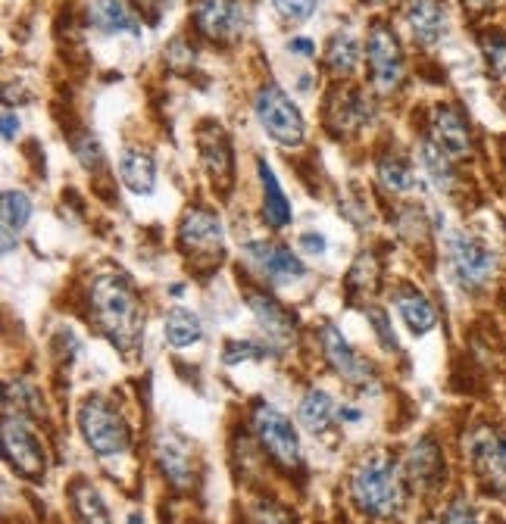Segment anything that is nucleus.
Listing matches in <instances>:
<instances>
[{
    "mask_svg": "<svg viewBox=\"0 0 506 524\" xmlns=\"http://www.w3.org/2000/svg\"><path fill=\"white\" fill-rule=\"evenodd\" d=\"M91 312L97 328L119 350V353H135L144 337V309L135 294L129 278L116 272L100 275L91 284Z\"/></svg>",
    "mask_w": 506,
    "mask_h": 524,
    "instance_id": "f257e3e1",
    "label": "nucleus"
},
{
    "mask_svg": "<svg viewBox=\"0 0 506 524\" xmlns=\"http://www.w3.org/2000/svg\"><path fill=\"white\" fill-rule=\"evenodd\" d=\"M350 500L369 518H391L403 509V487L397 465L388 456L357 462L350 475Z\"/></svg>",
    "mask_w": 506,
    "mask_h": 524,
    "instance_id": "f03ea898",
    "label": "nucleus"
},
{
    "mask_svg": "<svg viewBox=\"0 0 506 524\" xmlns=\"http://www.w3.org/2000/svg\"><path fill=\"white\" fill-rule=\"evenodd\" d=\"M79 428L91 453L97 456H122L132 447V431L125 425L122 412L104 397H91L82 403Z\"/></svg>",
    "mask_w": 506,
    "mask_h": 524,
    "instance_id": "7ed1b4c3",
    "label": "nucleus"
},
{
    "mask_svg": "<svg viewBox=\"0 0 506 524\" xmlns=\"http://www.w3.org/2000/svg\"><path fill=\"white\" fill-rule=\"evenodd\" d=\"M0 443H4V459L25 481H44L47 475V453L35 431L25 425L22 415L4 412V428H0Z\"/></svg>",
    "mask_w": 506,
    "mask_h": 524,
    "instance_id": "20e7f679",
    "label": "nucleus"
},
{
    "mask_svg": "<svg viewBox=\"0 0 506 524\" xmlns=\"http://www.w3.org/2000/svg\"><path fill=\"white\" fill-rule=\"evenodd\" d=\"M253 110H257L260 125L266 128V135L282 144V147H297L303 141V116L291 103V97L278 88V85H263L253 100Z\"/></svg>",
    "mask_w": 506,
    "mask_h": 524,
    "instance_id": "39448f33",
    "label": "nucleus"
},
{
    "mask_svg": "<svg viewBox=\"0 0 506 524\" xmlns=\"http://www.w3.org/2000/svg\"><path fill=\"white\" fill-rule=\"evenodd\" d=\"M253 431H257L260 443L266 447V453L282 465V468H300L303 456H300V437L291 425V418L282 415L269 403H257L253 406Z\"/></svg>",
    "mask_w": 506,
    "mask_h": 524,
    "instance_id": "423d86ee",
    "label": "nucleus"
},
{
    "mask_svg": "<svg viewBox=\"0 0 506 524\" xmlns=\"http://www.w3.org/2000/svg\"><path fill=\"white\" fill-rule=\"evenodd\" d=\"M469 465L491 493L506 496V437L497 428H475L466 437Z\"/></svg>",
    "mask_w": 506,
    "mask_h": 524,
    "instance_id": "0eeeda50",
    "label": "nucleus"
},
{
    "mask_svg": "<svg viewBox=\"0 0 506 524\" xmlns=\"http://www.w3.org/2000/svg\"><path fill=\"white\" fill-rule=\"evenodd\" d=\"M179 244L185 250L188 259L194 262H207V266H219L222 259V247H225V234H222V222L216 213L204 206H191L182 216L179 225Z\"/></svg>",
    "mask_w": 506,
    "mask_h": 524,
    "instance_id": "6e6552de",
    "label": "nucleus"
},
{
    "mask_svg": "<svg viewBox=\"0 0 506 524\" xmlns=\"http://www.w3.org/2000/svg\"><path fill=\"white\" fill-rule=\"evenodd\" d=\"M366 60L378 91H394L403 78V54L391 25L375 22L366 38Z\"/></svg>",
    "mask_w": 506,
    "mask_h": 524,
    "instance_id": "1a4fd4ad",
    "label": "nucleus"
},
{
    "mask_svg": "<svg viewBox=\"0 0 506 524\" xmlns=\"http://www.w3.org/2000/svg\"><path fill=\"white\" fill-rule=\"evenodd\" d=\"M447 256H450L453 275H457V281L469 287V291H478V287H485L494 278V269H497L494 253L485 244L469 238V234H453L447 244Z\"/></svg>",
    "mask_w": 506,
    "mask_h": 524,
    "instance_id": "9d476101",
    "label": "nucleus"
},
{
    "mask_svg": "<svg viewBox=\"0 0 506 524\" xmlns=\"http://www.w3.org/2000/svg\"><path fill=\"white\" fill-rule=\"evenodd\" d=\"M194 29L219 44H229L244 29V10L238 0H197Z\"/></svg>",
    "mask_w": 506,
    "mask_h": 524,
    "instance_id": "9b49d317",
    "label": "nucleus"
},
{
    "mask_svg": "<svg viewBox=\"0 0 506 524\" xmlns=\"http://www.w3.org/2000/svg\"><path fill=\"white\" fill-rule=\"evenodd\" d=\"M322 353L328 359V365L350 384H357L366 390V384H375V375L369 365L360 359V353L350 347V340L344 337V331L338 325H322Z\"/></svg>",
    "mask_w": 506,
    "mask_h": 524,
    "instance_id": "f8f14e48",
    "label": "nucleus"
},
{
    "mask_svg": "<svg viewBox=\"0 0 506 524\" xmlns=\"http://www.w3.org/2000/svg\"><path fill=\"white\" fill-rule=\"evenodd\" d=\"M244 256L250 259V266L263 272L269 281H294L303 278V262L285 247V244H272V241H253L244 247Z\"/></svg>",
    "mask_w": 506,
    "mask_h": 524,
    "instance_id": "ddd939ff",
    "label": "nucleus"
},
{
    "mask_svg": "<svg viewBox=\"0 0 506 524\" xmlns=\"http://www.w3.org/2000/svg\"><path fill=\"white\" fill-rule=\"evenodd\" d=\"M200 160H204V169L210 172L213 185H219L222 191L232 188V175H235L232 144L219 125L200 128Z\"/></svg>",
    "mask_w": 506,
    "mask_h": 524,
    "instance_id": "4468645a",
    "label": "nucleus"
},
{
    "mask_svg": "<svg viewBox=\"0 0 506 524\" xmlns=\"http://www.w3.org/2000/svg\"><path fill=\"white\" fill-rule=\"evenodd\" d=\"M403 468H407V478H410L413 487L435 490L444 481V453L432 437H422L410 447Z\"/></svg>",
    "mask_w": 506,
    "mask_h": 524,
    "instance_id": "2eb2a0df",
    "label": "nucleus"
},
{
    "mask_svg": "<svg viewBox=\"0 0 506 524\" xmlns=\"http://www.w3.org/2000/svg\"><path fill=\"white\" fill-rule=\"evenodd\" d=\"M247 303H250V309H253V319H257V325H260V331L266 334V340L272 347H291V340H294V331H297V325H294V319H291V312L285 309V306H278L272 297H266V294H250L247 297Z\"/></svg>",
    "mask_w": 506,
    "mask_h": 524,
    "instance_id": "dca6fc26",
    "label": "nucleus"
},
{
    "mask_svg": "<svg viewBox=\"0 0 506 524\" xmlns=\"http://www.w3.org/2000/svg\"><path fill=\"white\" fill-rule=\"evenodd\" d=\"M157 462L163 468V475L169 478L172 487H191L194 481V459H191V450L188 443L175 434V431H160L157 437Z\"/></svg>",
    "mask_w": 506,
    "mask_h": 524,
    "instance_id": "f3484780",
    "label": "nucleus"
},
{
    "mask_svg": "<svg viewBox=\"0 0 506 524\" xmlns=\"http://www.w3.org/2000/svg\"><path fill=\"white\" fill-rule=\"evenodd\" d=\"M432 138L450 156H466L472 150L466 116L457 107H450V103H441V107H435V113H432Z\"/></svg>",
    "mask_w": 506,
    "mask_h": 524,
    "instance_id": "a211bd4d",
    "label": "nucleus"
},
{
    "mask_svg": "<svg viewBox=\"0 0 506 524\" xmlns=\"http://www.w3.org/2000/svg\"><path fill=\"white\" fill-rule=\"evenodd\" d=\"M394 306L400 312L403 325H407L410 334H416V337L428 334L438 325V312H435L432 300H428L422 291H416V287H410V284H403L400 291L394 294Z\"/></svg>",
    "mask_w": 506,
    "mask_h": 524,
    "instance_id": "6ab92c4d",
    "label": "nucleus"
},
{
    "mask_svg": "<svg viewBox=\"0 0 506 524\" xmlns=\"http://www.w3.org/2000/svg\"><path fill=\"white\" fill-rule=\"evenodd\" d=\"M338 418H341V412L325 390L313 387V390L303 393L300 403H297V422L303 425V431H310V434H328L335 428Z\"/></svg>",
    "mask_w": 506,
    "mask_h": 524,
    "instance_id": "aec40b11",
    "label": "nucleus"
},
{
    "mask_svg": "<svg viewBox=\"0 0 506 524\" xmlns=\"http://www.w3.org/2000/svg\"><path fill=\"white\" fill-rule=\"evenodd\" d=\"M88 22L94 25L97 32L104 35H141V22L138 16L122 4V0H91L88 7Z\"/></svg>",
    "mask_w": 506,
    "mask_h": 524,
    "instance_id": "412c9836",
    "label": "nucleus"
},
{
    "mask_svg": "<svg viewBox=\"0 0 506 524\" xmlns=\"http://www.w3.org/2000/svg\"><path fill=\"white\" fill-rule=\"evenodd\" d=\"M119 178L132 194H150L157 185L154 156L144 150H122L119 156Z\"/></svg>",
    "mask_w": 506,
    "mask_h": 524,
    "instance_id": "4be33fe9",
    "label": "nucleus"
},
{
    "mask_svg": "<svg viewBox=\"0 0 506 524\" xmlns=\"http://www.w3.org/2000/svg\"><path fill=\"white\" fill-rule=\"evenodd\" d=\"M257 172H260V185H263V219L269 228H285L291 222V203L266 160L257 163Z\"/></svg>",
    "mask_w": 506,
    "mask_h": 524,
    "instance_id": "5701e85b",
    "label": "nucleus"
},
{
    "mask_svg": "<svg viewBox=\"0 0 506 524\" xmlns=\"http://www.w3.org/2000/svg\"><path fill=\"white\" fill-rule=\"evenodd\" d=\"M407 19H410V29L413 35L419 38V44H438L441 35H444V10L435 4V0H413L410 10H407Z\"/></svg>",
    "mask_w": 506,
    "mask_h": 524,
    "instance_id": "b1692460",
    "label": "nucleus"
},
{
    "mask_svg": "<svg viewBox=\"0 0 506 524\" xmlns=\"http://www.w3.org/2000/svg\"><path fill=\"white\" fill-rule=\"evenodd\" d=\"M166 340L175 347V350H185V347H194L200 337H204V325H200L197 312L191 309H172L166 316Z\"/></svg>",
    "mask_w": 506,
    "mask_h": 524,
    "instance_id": "393cba45",
    "label": "nucleus"
},
{
    "mask_svg": "<svg viewBox=\"0 0 506 524\" xmlns=\"http://www.w3.org/2000/svg\"><path fill=\"white\" fill-rule=\"evenodd\" d=\"M357 63H360V41L353 38L350 32L332 35V41H328V47H325V66H328V72L350 75L353 69H357Z\"/></svg>",
    "mask_w": 506,
    "mask_h": 524,
    "instance_id": "a878e982",
    "label": "nucleus"
},
{
    "mask_svg": "<svg viewBox=\"0 0 506 524\" xmlns=\"http://www.w3.org/2000/svg\"><path fill=\"white\" fill-rule=\"evenodd\" d=\"M32 219V200L22 191H4V253L13 250V238L29 225Z\"/></svg>",
    "mask_w": 506,
    "mask_h": 524,
    "instance_id": "bb28decb",
    "label": "nucleus"
},
{
    "mask_svg": "<svg viewBox=\"0 0 506 524\" xmlns=\"http://www.w3.org/2000/svg\"><path fill=\"white\" fill-rule=\"evenodd\" d=\"M375 172H378V185H382L385 191H391V194H407L416 185L413 166L403 160V156H391V153L382 156Z\"/></svg>",
    "mask_w": 506,
    "mask_h": 524,
    "instance_id": "cd10ccee",
    "label": "nucleus"
},
{
    "mask_svg": "<svg viewBox=\"0 0 506 524\" xmlns=\"http://www.w3.org/2000/svg\"><path fill=\"white\" fill-rule=\"evenodd\" d=\"M72 506H75V512H79L82 524H113L104 496L94 490V484H75L72 487Z\"/></svg>",
    "mask_w": 506,
    "mask_h": 524,
    "instance_id": "c85d7f7f",
    "label": "nucleus"
},
{
    "mask_svg": "<svg viewBox=\"0 0 506 524\" xmlns=\"http://www.w3.org/2000/svg\"><path fill=\"white\" fill-rule=\"evenodd\" d=\"M419 153H422V166H425L428 178H432L438 188H450V185H453V163H450V153H447L435 138H425L422 147H419Z\"/></svg>",
    "mask_w": 506,
    "mask_h": 524,
    "instance_id": "c756f323",
    "label": "nucleus"
},
{
    "mask_svg": "<svg viewBox=\"0 0 506 524\" xmlns=\"http://www.w3.org/2000/svg\"><path fill=\"white\" fill-rule=\"evenodd\" d=\"M482 54H485V63L491 69V75H506V38L503 32L491 29L482 35Z\"/></svg>",
    "mask_w": 506,
    "mask_h": 524,
    "instance_id": "7c9ffc66",
    "label": "nucleus"
},
{
    "mask_svg": "<svg viewBox=\"0 0 506 524\" xmlns=\"http://www.w3.org/2000/svg\"><path fill=\"white\" fill-rule=\"evenodd\" d=\"M375 287L378 284V262L372 253H360L357 262H353V269L347 275V287L350 291H357V287Z\"/></svg>",
    "mask_w": 506,
    "mask_h": 524,
    "instance_id": "2f4dec72",
    "label": "nucleus"
},
{
    "mask_svg": "<svg viewBox=\"0 0 506 524\" xmlns=\"http://www.w3.org/2000/svg\"><path fill=\"white\" fill-rule=\"evenodd\" d=\"M247 521L250 524H294L291 515H288V509L275 506L269 500H257V503H253L250 512H247Z\"/></svg>",
    "mask_w": 506,
    "mask_h": 524,
    "instance_id": "473e14b6",
    "label": "nucleus"
},
{
    "mask_svg": "<svg viewBox=\"0 0 506 524\" xmlns=\"http://www.w3.org/2000/svg\"><path fill=\"white\" fill-rule=\"evenodd\" d=\"M272 7L285 22H307L316 13L319 0H272Z\"/></svg>",
    "mask_w": 506,
    "mask_h": 524,
    "instance_id": "72a5a7b5",
    "label": "nucleus"
},
{
    "mask_svg": "<svg viewBox=\"0 0 506 524\" xmlns=\"http://www.w3.org/2000/svg\"><path fill=\"white\" fill-rule=\"evenodd\" d=\"M260 356H266V347L253 344V340H229V344H225V353H222V359L229 365H238V362H247V359H260Z\"/></svg>",
    "mask_w": 506,
    "mask_h": 524,
    "instance_id": "f704fd0d",
    "label": "nucleus"
},
{
    "mask_svg": "<svg viewBox=\"0 0 506 524\" xmlns=\"http://www.w3.org/2000/svg\"><path fill=\"white\" fill-rule=\"evenodd\" d=\"M369 322H372V328H375V334H378V340H382V347L385 350H397V337H394V328H391V316L385 309H378V306H372L369 312Z\"/></svg>",
    "mask_w": 506,
    "mask_h": 524,
    "instance_id": "c9c22d12",
    "label": "nucleus"
},
{
    "mask_svg": "<svg viewBox=\"0 0 506 524\" xmlns=\"http://www.w3.org/2000/svg\"><path fill=\"white\" fill-rule=\"evenodd\" d=\"M72 147H75V153H79L82 166L94 169V166L100 163V147H97L94 135H79V138L72 141Z\"/></svg>",
    "mask_w": 506,
    "mask_h": 524,
    "instance_id": "e433bc0d",
    "label": "nucleus"
},
{
    "mask_svg": "<svg viewBox=\"0 0 506 524\" xmlns=\"http://www.w3.org/2000/svg\"><path fill=\"white\" fill-rule=\"evenodd\" d=\"M444 524H478V515H475V509L466 500H457V503L447 506Z\"/></svg>",
    "mask_w": 506,
    "mask_h": 524,
    "instance_id": "4c0bfd02",
    "label": "nucleus"
},
{
    "mask_svg": "<svg viewBox=\"0 0 506 524\" xmlns=\"http://www.w3.org/2000/svg\"><path fill=\"white\" fill-rule=\"evenodd\" d=\"M300 247L303 250H307L310 256H319V253H325V238H322V234H303V238H300Z\"/></svg>",
    "mask_w": 506,
    "mask_h": 524,
    "instance_id": "58836bf2",
    "label": "nucleus"
},
{
    "mask_svg": "<svg viewBox=\"0 0 506 524\" xmlns=\"http://www.w3.org/2000/svg\"><path fill=\"white\" fill-rule=\"evenodd\" d=\"M163 4H166V0H135L138 13H147V16H150V22H157V19H160Z\"/></svg>",
    "mask_w": 506,
    "mask_h": 524,
    "instance_id": "ea45409f",
    "label": "nucleus"
},
{
    "mask_svg": "<svg viewBox=\"0 0 506 524\" xmlns=\"http://www.w3.org/2000/svg\"><path fill=\"white\" fill-rule=\"evenodd\" d=\"M16 131H19V119L7 110V113H4V141H13Z\"/></svg>",
    "mask_w": 506,
    "mask_h": 524,
    "instance_id": "a19ab883",
    "label": "nucleus"
},
{
    "mask_svg": "<svg viewBox=\"0 0 506 524\" xmlns=\"http://www.w3.org/2000/svg\"><path fill=\"white\" fill-rule=\"evenodd\" d=\"M291 50H294V54H313V41L297 38V41H291Z\"/></svg>",
    "mask_w": 506,
    "mask_h": 524,
    "instance_id": "79ce46f5",
    "label": "nucleus"
},
{
    "mask_svg": "<svg viewBox=\"0 0 506 524\" xmlns=\"http://www.w3.org/2000/svg\"><path fill=\"white\" fill-rule=\"evenodd\" d=\"M463 4H466V10H472V13H482V10L491 7V0H463Z\"/></svg>",
    "mask_w": 506,
    "mask_h": 524,
    "instance_id": "37998d69",
    "label": "nucleus"
},
{
    "mask_svg": "<svg viewBox=\"0 0 506 524\" xmlns=\"http://www.w3.org/2000/svg\"><path fill=\"white\" fill-rule=\"evenodd\" d=\"M341 418L344 422H360V412L357 409H341Z\"/></svg>",
    "mask_w": 506,
    "mask_h": 524,
    "instance_id": "c03bdc74",
    "label": "nucleus"
},
{
    "mask_svg": "<svg viewBox=\"0 0 506 524\" xmlns=\"http://www.w3.org/2000/svg\"><path fill=\"white\" fill-rule=\"evenodd\" d=\"M129 524H144V518H141V512H132V515H129Z\"/></svg>",
    "mask_w": 506,
    "mask_h": 524,
    "instance_id": "a18cd8bd",
    "label": "nucleus"
},
{
    "mask_svg": "<svg viewBox=\"0 0 506 524\" xmlns=\"http://www.w3.org/2000/svg\"><path fill=\"white\" fill-rule=\"evenodd\" d=\"M369 4H385V0H369Z\"/></svg>",
    "mask_w": 506,
    "mask_h": 524,
    "instance_id": "49530a36",
    "label": "nucleus"
},
{
    "mask_svg": "<svg viewBox=\"0 0 506 524\" xmlns=\"http://www.w3.org/2000/svg\"><path fill=\"white\" fill-rule=\"evenodd\" d=\"M419 524H438V521H419Z\"/></svg>",
    "mask_w": 506,
    "mask_h": 524,
    "instance_id": "de8ad7c7",
    "label": "nucleus"
}]
</instances>
